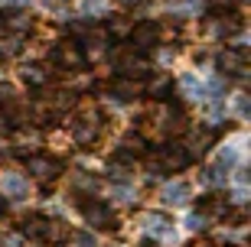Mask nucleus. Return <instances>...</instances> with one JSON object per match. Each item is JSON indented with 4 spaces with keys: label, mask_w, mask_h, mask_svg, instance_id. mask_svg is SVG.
<instances>
[{
    "label": "nucleus",
    "mask_w": 251,
    "mask_h": 247,
    "mask_svg": "<svg viewBox=\"0 0 251 247\" xmlns=\"http://www.w3.org/2000/svg\"><path fill=\"white\" fill-rule=\"evenodd\" d=\"M160 169H183V166L189 163V153L186 147H167V150H160Z\"/></svg>",
    "instance_id": "5"
},
{
    "label": "nucleus",
    "mask_w": 251,
    "mask_h": 247,
    "mask_svg": "<svg viewBox=\"0 0 251 247\" xmlns=\"http://www.w3.org/2000/svg\"><path fill=\"white\" fill-rule=\"evenodd\" d=\"M85 218H88V225L92 228H114V215L108 205H101V202H95V205H85Z\"/></svg>",
    "instance_id": "3"
},
{
    "label": "nucleus",
    "mask_w": 251,
    "mask_h": 247,
    "mask_svg": "<svg viewBox=\"0 0 251 247\" xmlns=\"http://www.w3.org/2000/svg\"><path fill=\"white\" fill-rule=\"evenodd\" d=\"M219 68L225 75H245V52L242 49H225L219 55Z\"/></svg>",
    "instance_id": "6"
},
{
    "label": "nucleus",
    "mask_w": 251,
    "mask_h": 247,
    "mask_svg": "<svg viewBox=\"0 0 251 247\" xmlns=\"http://www.w3.org/2000/svg\"><path fill=\"white\" fill-rule=\"evenodd\" d=\"M124 159H127V156H137V153H144V150H147V143H144V137H137V134H130L127 140H124Z\"/></svg>",
    "instance_id": "12"
},
{
    "label": "nucleus",
    "mask_w": 251,
    "mask_h": 247,
    "mask_svg": "<svg viewBox=\"0 0 251 247\" xmlns=\"http://www.w3.org/2000/svg\"><path fill=\"white\" fill-rule=\"evenodd\" d=\"M163 202H170V205H186L189 202V185L186 182H173L163 189Z\"/></svg>",
    "instance_id": "9"
},
{
    "label": "nucleus",
    "mask_w": 251,
    "mask_h": 247,
    "mask_svg": "<svg viewBox=\"0 0 251 247\" xmlns=\"http://www.w3.org/2000/svg\"><path fill=\"white\" fill-rule=\"evenodd\" d=\"M75 244H78V247H95V238H92V234H78Z\"/></svg>",
    "instance_id": "20"
},
{
    "label": "nucleus",
    "mask_w": 251,
    "mask_h": 247,
    "mask_svg": "<svg viewBox=\"0 0 251 247\" xmlns=\"http://www.w3.org/2000/svg\"><path fill=\"white\" fill-rule=\"evenodd\" d=\"M3 26H10L13 33H17V29H20V33H26V29L33 26V23H29L26 13H10V17H3Z\"/></svg>",
    "instance_id": "11"
},
{
    "label": "nucleus",
    "mask_w": 251,
    "mask_h": 247,
    "mask_svg": "<svg viewBox=\"0 0 251 247\" xmlns=\"http://www.w3.org/2000/svg\"><path fill=\"white\" fill-rule=\"evenodd\" d=\"M0 29H3V13H0Z\"/></svg>",
    "instance_id": "25"
},
{
    "label": "nucleus",
    "mask_w": 251,
    "mask_h": 247,
    "mask_svg": "<svg viewBox=\"0 0 251 247\" xmlns=\"http://www.w3.org/2000/svg\"><path fill=\"white\" fill-rule=\"evenodd\" d=\"M56 62L65 65V68H82L85 65V52L75 43H62V46H56Z\"/></svg>",
    "instance_id": "4"
},
{
    "label": "nucleus",
    "mask_w": 251,
    "mask_h": 247,
    "mask_svg": "<svg viewBox=\"0 0 251 247\" xmlns=\"http://www.w3.org/2000/svg\"><path fill=\"white\" fill-rule=\"evenodd\" d=\"M3 3H23V0H3Z\"/></svg>",
    "instance_id": "24"
},
{
    "label": "nucleus",
    "mask_w": 251,
    "mask_h": 247,
    "mask_svg": "<svg viewBox=\"0 0 251 247\" xmlns=\"http://www.w3.org/2000/svg\"><path fill=\"white\" fill-rule=\"evenodd\" d=\"M3 208H7V202H3V195H0V211H3Z\"/></svg>",
    "instance_id": "23"
},
{
    "label": "nucleus",
    "mask_w": 251,
    "mask_h": 247,
    "mask_svg": "<svg viewBox=\"0 0 251 247\" xmlns=\"http://www.w3.org/2000/svg\"><path fill=\"white\" fill-rule=\"evenodd\" d=\"M170 228H173V225H170L167 215L150 211L147 218H144V231H147V234H153V238H163V234H170Z\"/></svg>",
    "instance_id": "7"
},
{
    "label": "nucleus",
    "mask_w": 251,
    "mask_h": 247,
    "mask_svg": "<svg viewBox=\"0 0 251 247\" xmlns=\"http://www.w3.org/2000/svg\"><path fill=\"white\" fill-rule=\"evenodd\" d=\"M202 225H205V215H189V228L193 231H202Z\"/></svg>",
    "instance_id": "19"
},
{
    "label": "nucleus",
    "mask_w": 251,
    "mask_h": 247,
    "mask_svg": "<svg viewBox=\"0 0 251 247\" xmlns=\"http://www.w3.org/2000/svg\"><path fill=\"white\" fill-rule=\"evenodd\" d=\"M118 3H121V7H137L140 0H118Z\"/></svg>",
    "instance_id": "22"
},
{
    "label": "nucleus",
    "mask_w": 251,
    "mask_h": 247,
    "mask_svg": "<svg viewBox=\"0 0 251 247\" xmlns=\"http://www.w3.org/2000/svg\"><path fill=\"white\" fill-rule=\"evenodd\" d=\"M46 225H49V218H29L23 231H26L29 238H43V234H46Z\"/></svg>",
    "instance_id": "14"
},
{
    "label": "nucleus",
    "mask_w": 251,
    "mask_h": 247,
    "mask_svg": "<svg viewBox=\"0 0 251 247\" xmlns=\"http://www.w3.org/2000/svg\"><path fill=\"white\" fill-rule=\"evenodd\" d=\"M10 98H13V88L10 85H0V104H7Z\"/></svg>",
    "instance_id": "21"
},
{
    "label": "nucleus",
    "mask_w": 251,
    "mask_h": 247,
    "mask_svg": "<svg viewBox=\"0 0 251 247\" xmlns=\"http://www.w3.org/2000/svg\"><path fill=\"white\" fill-rule=\"evenodd\" d=\"M29 173L36 176L39 182H52L56 176H62V163L52 159V156H29Z\"/></svg>",
    "instance_id": "2"
},
{
    "label": "nucleus",
    "mask_w": 251,
    "mask_h": 247,
    "mask_svg": "<svg viewBox=\"0 0 251 247\" xmlns=\"http://www.w3.org/2000/svg\"><path fill=\"white\" fill-rule=\"evenodd\" d=\"M20 52V36L17 39H0V59H13Z\"/></svg>",
    "instance_id": "16"
},
{
    "label": "nucleus",
    "mask_w": 251,
    "mask_h": 247,
    "mask_svg": "<svg viewBox=\"0 0 251 247\" xmlns=\"http://www.w3.org/2000/svg\"><path fill=\"white\" fill-rule=\"evenodd\" d=\"M72 137L78 140V143H92L95 137H98V124H92V120H75L72 124Z\"/></svg>",
    "instance_id": "8"
},
{
    "label": "nucleus",
    "mask_w": 251,
    "mask_h": 247,
    "mask_svg": "<svg viewBox=\"0 0 251 247\" xmlns=\"http://www.w3.org/2000/svg\"><path fill=\"white\" fill-rule=\"evenodd\" d=\"M157 43H160V26L157 23H140V26H134V33H130L134 52H150Z\"/></svg>",
    "instance_id": "1"
},
{
    "label": "nucleus",
    "mask_w": 251,
    "mask_h": 247,
    "mask_svg": "<svg viewBox=\"0 0 251 247\" xmlns=\"http://www.w3.org/2000/svg\"><path fill=\"white\" fill-rule=\"evenodd\" d=\"M179 88H183V91H186V98H189V101L202 98V85H196V78H193V75H186V78H183V82H179Z\"/></svg>",
    "instance_id": "15"
},
{
    "label": "nucleus",
    "mask_w": 251,
    "mask_h": 247,
    "mask_svg": "<svg viewBox=\"0 0 251 247\" xmlns=\"http://www.w3.org/2000/svg\"><path fill=\"white\" fill-rule=\"evenodd\" d=\"M69 238V228H65L62 221H49L46 225V234H43V241H62Z\"/></svg>",
    "instance_id": "13"
},
{
    "label": "nucleus",
    "mask_w": 251,
    "mask_h": 247,
    "mask_svg": "<svg viewBox=\"0 0 251 247\" xmlns=\"http://www.w3.org/2000/svg\"><path fill=\"white\" fill-rule=\"evenodd\" d=\"M140 94V82H134V78H118V85H114V98L118 101H134Z\"/></svg>",
    "instance_id": "10"
},
{
    "label": "nucleus",
    "mask_w": 251,
    "mask_h": 247,
    "mask_svg": "<svg viewBox=\"0 0 251 247\" xmlns=\"http://www.w3.org/2000/svg\"><path fill=\"white\" fill-rule=\"evenodd\" d=\"M26 82H29V85H39V82H46V72H39L36 65H29V68H26Z\"/></svg>",
    "instance_id": "18"
},
{
    "label": "nucleus",
    "mask_w": 251,
    "mask_h": 247,
    "mask_svg": "<svg viewBox=\"0 0 251 247\" xmlns=\"http://www.w3.org/2000/svg\"><path fill=\"white\" fill-rule=\"evenodd\" d=\"M3 185H7L10 195H26V182H23L20 176H7V179H3Z\"/></svg>",
    "instance_id": "17"
}]
</instances>
